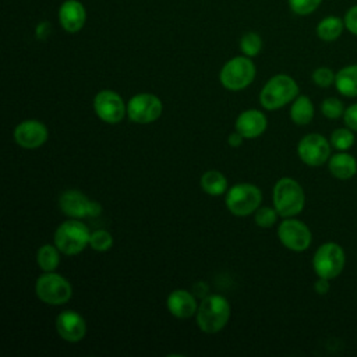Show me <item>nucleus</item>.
Returning a JSON list of instances; mask_svg holds the SVG:
<instances>
[{
  "label": "nucleus",
  "mask_w": 357,
  "mask_h": 357,
  "mask_svg": "<svg viewBox=\"0 0 357 357\" xmlns=\"http://www.w3.org/2000/svg\"><path fill=\"white\" fill-rule=\"evenodd\" d=\"M198 328L205 333H216L222 331L230 318V304L220 294H208L198 304L195 314Z\"/></svg>",
  "instance_id": "f257e3e1"
},
{
  "label": "nucleus",
  "mask_w": 357,
  "mask_h": 357,
  "mask_svg": "<svg viewBox=\"0 0 357 357\" xmlns=\"http://www.w3.org/2000/svg\"><path fill=\"white\" fill-rule=\"evenodd\" d=\"M272 198L273 206L282 218L298 215L305 204L303 187L291 177H282L275 183Z\"/></svg>",
  "instance_id": "f03ea898"
},
{
  "label": "nucleus",
  "mask_w": 357,
  "mask_h": 357,
  "mask_svg": "<svg viewBox=\"0 0 357 357\" xmlns=\"http://www.w3.org/2000/svg\"><path fill=\"white\" fill-rule=\"evenodd\" d=\"M298 96L297 82L287 74H276L268 79L259 93L264 109L275 110L286 106Z\"/></svg>",
  "instance_id": "7ed1b4c3"
},
{
  "label": "nucleus",
  "mask_w": 357,
  "mask_h": 357,
  "mask_svg": "<svg viewBox=\"0 0 357 357\" xmlns=\"http://www.w3.org/2000/svg\"><path fill=\"white\" fill-rule=\"evenodd\" d=\"M91 233L85 223L78 219H70L56 229L54 231V244L60 250V252L66 255L79 254L89 245Z\"/></svg>",
  "instance_id": "20e7f679"
},
{
  "label": "nucleus",
  "mask_w": 357,
  "mask_h": 357,
  "mask_svg": "<svg viewBox=\"0 0 357 357\" xmlns=\"http://www.w3.org/2000/svg\"><path fill=\"white\" fill-rule=\"evenodd\" d=\"M35 293L38 298L49 305L66 304L73 296L70 282L56 271L43 272L35 283Z\"/></svg>",
  "instance_id": "39448f33"
},
{
  "label": "nucleus",
  "mask_w": 357,
  "mask_h": 357,
  "mask_svg": "<svg viewBox=\"0 0 357 357\" xmlns=\"http://www.w3.org/2000/svg\"><path fill=\"white\" fill-rule=\"evenodd\" d=\"M262 201L261 190L251 183H238L226 191L225 202L230 213L248 216L254 213Z\"/></svg>",
  "instance_id": "423d86ee"
},
{
  "label": "nucleus",
  "mask_w": 357,
  "mask_h": 357,
  "mask_svg": "<svg viewBox=\"0 0 357 357\" xmlns=\"http://www.w3.org/2000/svg\"><path fill=\"white\" fill-rule=\"evenodd\" d=\"M255 66L247 56L230 59L219 73L220 84L229 91H241L255 78Z\"/></svg>",
  "instance_id": "0eeeda50"
},
{
  "label": "nucleus",
  "mask_w": 357,
  "mask_h": 357,
  "mask_svg": "<svg viewBox=\"0 0 357 357\" xmlns=\"http://www.w3.org/2000/svg\"><path fill=\"white\" fill-rule=\"evenodd\" d=\"M346 255L343 248L333 241L321 244L312 258V268L318 278L333 279L340 275L344 268Z\"/></svg>",
  "instance_id": "6e6552de"
},
{
  "label": "nucleus",
  "mask_w": 357,
  "mask_h": 357,
  "mask_svg": "<svg viewBox=\"0 0 357 357\" xmlns=\"http://www.w3.org/2000/svg\"><path fill=\"white\" fill-rule=\"evenodd\" d=\"M61 212L73 219L95 218L102 213V205L78 190H67L59 198Z\"/></svg>",
  "instance_id": "1a4fd4ad"
},
{
  "label": "nucleus",
  "mask_w": 357,
  "mask_h": 357,
  "mask_svg": "<svg viewBox=\"0 0 357 357\" xmlns=\"http://www.w3.org/2000/svg\"><path fill=\"white\" fill-rule=\"evenodd\" d=\"M162 100L153 93H137L127 103V116L137 124H149L162 114Z\"/></svg>",
  "instance_id": "9d476101"
},
{
  "label": "nucleus",
  "mask_w": 357,
  "mask_h": 357,
  "mask_svg": "<svg viewBox=\"0 0 357 357\" xmlns=\"http://www.w3.org/2000/svg\"><path fill=\"white\" fill-rule=\"evenodd\" d=\"M278 237L286 248L296 252L305 251L312 240L308 226L293 218H284V220L279 225Z\"/></svg>",
  "instance_id": "9b49d317"
},
{
  "label": "nucleus",
  "mask_w": 357,
  "mask_h": 357,
  "mask_svg": "<svg viewBox=\"0 0 357 357\" xmlns=\"http://www.w3.org/2000/svg\"><path fill=\"white\" fill-rule=\"evenodd\" d=\"M297 153L301 162L308 166H321L331 156V145L329 141L318 134L311 132L303 137L297 145Z\"/></svg>",
  "instance_id": "f8f14e48"
},
{
  "label": "nucleus",
  "mask_w": 357,
  "mask_h": 357,
  "mask_svg": "<svg viewBox=\"0 0 357 357\" xmlns=\"http://www.w3.org/2000/svg\"><path fill=\"white\" fill-rule=\"evenodd\" d=\"M93 110L100 120L109 124L120 123L127 114V106L121 96L110 89H103L95 95Z\"/></svg>",
  "instance_id": "ddd939ff"
},
{
  "label": "nucleus",
  "mask_w": 357,
  "mask_h": 357,
  "mask_svg": "<svg viewBox=\"0 0 357 357\" xmlns=\"http://www.w3.org/2000/svg\"><path fill=\"white\" fill-rule=\"evenodd\" d=\"M47 127L39 120H24L14 130L15 142L25 149H36L47 141Z\"/></svg>",
  "instance_id": "4468645a"
},
{
  "label": "nucleus",
  "mask_w": 357,
  "mask_h": 357,
  "mask_svg": "<svg viewBox=\"0 0 357 357\" xmlns=\"http://www.w3.org/2000/svg\"><path fill=\"white\" fill-rule=\"evenodd\" d=\"M56 331L66 342L75 343L85 337L86 324L77 311L66 310L56 317Z\"/></svg>",
  "instance_id": "2eb2a0df"
},
{
  "label": "nucleus",
  "mask_w": 357,
  "mask_h": 357,
  "mask_svg": "<svg viewBox=\"0 0 357 357\" xmlns=\"http://www.w3.org/2000/svg\"><path fill=\"white\" fill-rule=\"evenodd\" d=\"M59 21L61 28L70 33L81 31L86 21L85 7L78 0H66L59 8Z\"/></svg>",
  "instance_id": "dca6fc26"
},
{
  "label": "nucleus",
  "mask_w": 357,
  "mask_h": 357,
  "mask_svg": "<svg viewBox=\"0 0 357 357\" xmlns=\"http://www.w3.org/2000/svg\"><path fill=\"white\" fill-rule=\"evenodd\" d=\"M266 127V116L257 109H248L241 112L236 120V131H238L244 138L248 139L262 135Z\"/></svg>",
  "instance_id": "f3484780"
},
{
  "label": "nucleus",
  "mask_w": 357,
  "mask_h": 357,
  "mask_svg": "<svg viewBox=\"0 0 357 357\" xmlns=\"http://www.w3.org/2000/svg\"><path fill=\"white\" fill-rule=\"evenodd\" d=\"M166 305H167V310L170 311V314L178 319H187V318L195 315L197 310H198V304H197L194 294H191L190 291H187L184 289L173 290L167 296Z\"/></svg>",
  "instance_id": "a211bd4d"
},
{
  "label": "nucleus",
  "mask_w": 357,
  "mask_h": 357,
  "mask_svg": "<svg viewBox=\"0 0 357 357\" xmlns=\"http://www.w3.org/2000/svg\"><path fill=\"white\" fill-rule=\"evenodd\" d=\"M328 169L333 177L349 180L357 173V160L346 152H339L329 158Z\"/></svg>",
  "instance_id": "6ab92c4d"
},
{
  "label": "nucleus",
  "mask_w": 357,
  "mask_h": 357,
  "mask_svg": "<svg viewBox=\"0 0 357 357\" xmlns=\"http://www.w3.org/2000/svg\"><path fill=\"white\" fill-rule=\"evenodd\" d=\"M337 92L347 98L357 96V64H350L340 68L335 77Z\"/></svg>",
  "instance_id": "aec40b11"
},
{
  "label": "nucleus",
  "mask_w": 357,
  "mask_h": 357,
  "mask_svg": "<svg viewBox=\"0 0 357 357\" xmlns=\"http://www.w3.org/2000/svg\"><path fill=\"white\" fill-rule=\"evenodd\" d=\"M314 117V105L305 95H298L290 107V119L297 126L308 124Z\"/></svg>",
  "instance_id": "412c9836"
},
{
  "label": "nucleus",
  "mask_w": 357,
  "mask_h": 357,
  "mask_svg": "<svg viewBox=\"0 0 357 357\" xmlns=\"http://www.w3.org/2000/svg\"><path fill=\"white\" fill-rule=\"evenodd\" d=\"M344 28V21L342 18L336 15H328L318 22L317 35L324 42H333L342 35Z\"/></svg>",
  "instance_id": "4be33fe9"
},
{
  "label": "nucleus",
  "mask_w": 357,
  "mask_h": 357,
  "mask_svg": "<svg viewBox=\"0 0 357 357\" xmlns=\"http://www.w3.org/2000/svg\"><path fill=\"white\" fill-rule=\"evenodd\" d=\"M199 184H201V188L212 197H219L227 191V180L225 174L218 170L205 172L201 176Z\"/></svg>",
  "instance_id": "5701e85b"
},
{
  "label": "nucleus",
  "mask_w": 357,
  "mask_h": 357,
  "mask_svg": "<svg viewBox=\"0 0 357 357\" xmlns=\"http://www.w3.org/2000/svg\"><path fill=\"white\" fill-rule=\"evenodd\" d=\"M36 262L43 272L56 271L60 264V250L56 244H43L36 254Z\"/></svg>",
  "instance_id": "b1692460"
},
{
  "label": "nucleus",
  "mask_w": 357,
  "mask_h": 357,
  "mask_svg": "<svg viewBox=\"0 0 357 357\" xmlns=\"http://www.w3.org/2000/svg\"><path fill=\"white\" fill-rule=\"evenodd\" d=\"M240 49L244 56L254 57L257 56L262 49V39L255 32H247L240 39Z\"/></svg>",
  "instance_id": "393cba45"
},
{
  "label": "nucleus",
  "mask_w": 357,
  "mask_h": 357,
  "mask_svg": "<svg viewBox=\"0 0 357 357\" xmlns=\"http://www.w3.org/2000/svg\"><path fill=\"white\" fill-rule=\"evenodd\" d=\"M354 144V134L353 130L349 127L346 128H336L331 134V145L337 151H347Z\"/></svg>",
  "instance_id": "a878e982"
},
{
  "label": "nucleus",
  "mask_w": 357,
  "mask_h": 357,
  "mask_svg": "<svg viewBox=\"0 0 357 357\" xmlns=\"http://www.w3.org/2000/svg\"><path fill=\"white\" fill-rule=\"evenodd\" d=\"M113 245V237L112 234L105 230V229H98L95 231L91 233V238H89V247L95 251L103 252L110 250Z\"/></svg>",
  "instance_id": "bb28decb"
},
{
  "label": "nucleus",
  "mask_w": 357,
  "mask_h": 357,
  "mask_svg": "<svg viewBox=\"0 0 357 357\" xmlns=\"http://www.w3.org/2000/svg\"><path fill=\"white\" fill-rule=\"evenodd\" d=\"M279 213L276 212L275 206L273 208H269V206H262V208H258L255 212H254V220L257 223V226L259 227H272L275 223H276V219H278Z\"/></svg>",
  "instance_id": "cd10ccee"
},
{
  "label": "nucleus",
  "mask_w": 357,
  "mask_h": 357,
  "mask_svg": "<svg viewBox=\"0 0 357 357\" xmlns=\"http://www.w3.org/2000/svg\"><path fill=\"white\" fill-rule=\"evenodd\" d=\"M321 112L326 119L335 120V119H339L340 116H343L344 107H343V103L337 98H326L321 103Z\"/></svg>",
  "instance_id": "c85d7f7f"
},
{
  "label": "nucleus",
  "mask_w": 357,
  "mask_h": 357,
  "mask_svg": "<svg viewBox=\"0 0 357 357\" xmlns=\"http://www.w3.org/2000/svg\"><path fill=\"white\" fill-rule=\"evenodd\" d=\"M322 0H289V7L297 15H308L314 13Z\"/></svg>",
  "instance_id": "c756f323"
},
{
  "label": "nucleus",
  "mask_w": 357,
  "mask_h": 357,
  "mask_svg": "<svg viewBox=\"0 0 357 357\" xmlns=\"http://www.w3.org/2000/svg\"><path fill=\"white\" fill-rule=\"evenodd\" d=\"M336 74L329 67H318L312 73V81L315 85L321 88H328L329 85L335 84Z\"/></svg>",
  "instance_id": "7c9ffc66"
},
{
  "label": "nucleus",
  "mask_w": 357,
  "mask_h": 357,
  "mask_svg": "<svg viewBox=\"0 0 357 357\" xmlns=\"http://www.w3.org/2000/svg\"><path fill=\"white\" fill-rule=\"evenodd\" d=\"M344 26L349 32H351L353 35L357 36V4L350 7L346 14H344Z\"/></svg>",
  "instance_id": "2f4dec72"
},
{
  "label": "nucleus",
  "mask_w": 357,
  "mask_h": 357,
  "mask_svg": "<svg viewBox=\"0 0 357 357\" xmlns=\"http://www.w3.org/2000/svg\"><path fill=\"white\" fill-rule=\"evenodd\" d=\"M343 120L346 127L353 131H357V103L349 106L343 113Z\"/></svg>",
  "instance_id": "473e14b6"
},
{
  "label": "nucleus",
  "mask_w": 357,
  "mask_h": 357,
  "mask_svg": "<svg viewBox=\"0 0 357 357\" xmlns=\"http://www.w3.org/2000/svg\"><path fill=\"white\" fill-rule=\"evenodd\" d=\"M50 32H52V24H50L49 21H42V22H39L38 26H36V29H35V35H36V38H38L39 40L47 39L49 35H50Z\"/></svg>",
  "instance_id": "72a5a7b5"
},
{
  "label": "nucleus",
  "mask_w": 357,
  "mask_h": 357,
  "mask_svg": "<svg viewBox=\"0 0 357 357\" xmlns=\"http://www.w3.org/2000/svg\"><path fill=\"white\" fill-rule=\"evenodd\" d=\"M329 279H325V278H319L315 280L314 283V290L318 293V294H326L329 291Z\"/></svg>",
  "instance_id": "f704fd0d"
},
{
  "label": "nucleus",
  "mask_w": 357,
  "mask_h": 357,
  "mask_svg": "<svg viewBox=\"0 0 357 357\" xmlns=\"http://www.w3.org/2000/svg\"><path fill=\"white\" fill-rule=\"evenodd\" d=\"M243 139H244V137L238 131H234V132L229 134V137H227V142L231 148H238L243 144Z\"/></svg>",
  "instance_id": "c9c22d12"
}]
</instances>
